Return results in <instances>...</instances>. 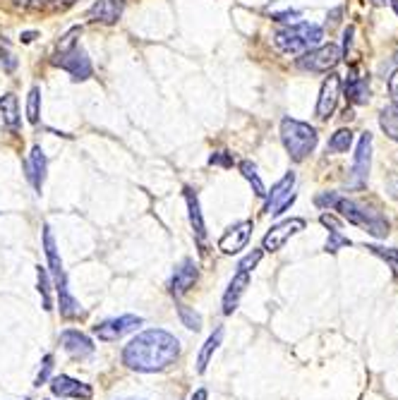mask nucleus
Returning <instances> with one entry per match:
<instances>
[{
  "label": "nucleus",
  "instance_id": "1",
  "mask_svg": "<svg viewBox=\"0 0 398 400\" xmlns=\"http://www.w3.org/2000/svg\"><path fill=\"white\" fill-rule=\"evenodd\" d=\"M180 357V340L163 329L142 331L122 347V364L142 374L168 369Z\"/></svg>",
  "mask_w": 398,
  "mask_h": 400
},
{
  "label": "nucleus",
  "instance_id": "2",
  "mask_svg": "<svg viewBox=\"0 0 398 400\" xmlns=\"http://www.w3.org/2000/svg\"><path fill=\"white\" fill-rule=\"evenodd\" d=\"M43 249H46V259H48V268L53 273L56 280V290H58V305H61V314L65 319H77L82 314L80 302L75 300V295L70 293L68 288V276H65L63 261L58 257V247H56V238L51 233L48 226H43Z\"/></svg>",
  "mask_w": 398,
  "mask_h": 400
},
{
  "label": "nucleus",
  "instance_id": "3",
  "mask_svg": "<svg viewBox=\"0 0 398 400\" xmlns=\"http://www.w3.org/2000/svg\"><path fill=\"white\" fill-rule=\"evenodd\" d=\"M322 38H324V29L319 27V24L300 22V24H293V27H288V29L276 31L273 43H276L283 53L303 56V53H308V51L315 48V46L322 43Z\"/></svg>",
  "mask_w": 398,
  "mask_h": 400
},
{
  "label": "nucleus",
  "instance_id": "4",
  "mask_svg": "<svg viewBox=\"0 0 398 400\" xmlns=\"http://www.w3.org/2000/svg\"><path fill=\"white\" fill-rule=\"evenodd\" d=\"M281 142L293 161H305L317 147V130L308 122L286 117L281 122Z\"/></svg>",
  "mask_w": 398,
  "mask_h": 400
},
{
  "label": "nucleus",
  "instance_id": "5",
  "mask_svg": "<svg viewBox=\"0 0 398 400\" xmlns=\"http://www.w3.org/2000/svg\"><path fill=\"white\" fill-rule=\"evenodd\" d=\"M334 209L348 223L365 228V231H367L370 235H375V238H387V235H389V221L384 219L382 214H377V211H372V209L360 206L357 201L341 199V196H338V201H336Z\"/></svg>",
  "mask_w": 398,
  "mask_h": 400
},
{
  "label": "nucleus",
  "instance_id": "6",
  "mask_svg": "<svg viewBox=\"0 0 398 400\" xmlns=\"http://www.w3.org/2000/svg\"><path fill=\"white\" fill-rule=\"evenodd\" d=\"M341 48L336 43H326L319 48H312L308 53H303L298 58V68L308 70V72H329L334 70L338 60H341Z\"/></svg>",
  "mask_w": 398,
  "mask_h": 400
},
{
  "label": "nucleus",
  "instance_id": "7",
  "mask_svg": "<svg viewBox=\"0 0 398 400\" xmlns=\"http://www.w3.org/2000/svg\"><path fill=\"white\" fill-rule=\"evenodd\" d=\"M142 317H137V314H122V317H115V319H106L101 321L99 326H94V336L99 340H106V343H113V340L122 338L125 333H132L142 326Z\"/></svg>",
  "mask_w": 398,
  "mask_h": 400
},
{
  "label": "nucleus",
  "instance_id": "8",
  "mask_svg": "<svg viewBox=\"0 0 398 400\" xmlns=\"http://www.w3.org/2000/svg\"><path fill=\"white\" fill-rule=\"evenodd\" d=\"M293 185H295V173H288L283 180H278L276 185L271 187V192H266V206L264 211L271 216H281L288 209L293 201H295V194H293Z\"/></svg>",
  "mask_w": 398,
  "mask_h": 400
},
{
  "label": "nucleus",
  "instance_id": "9",
  "mask_svg": "<svg viewBox=\"0 0 398 400\" xmlns=\"http://www.w3.org/2000/svg\"><path fill=\"white\" fill-rule=\"evenodd\" d=\"M370 166H372V135L365 132V135H360V142H357V149H355L353 180H350V187L353 189L365 187L367 175H370Z\"/></svg>",
  "mask_w": 398,
  "mask_h": 400
},
{
  "label": "nucleus",
  "instance_id": "10",
  "mask_svg": "<svg viewBox=\"0 0 398 400\" xmlns=\"http://www.w3.org/2000/svg\"><path fill=\"white\" fill-rule=\"evenodd\" d=\"M300 231H305L303 219H288V221L278 223V226H273L271 231L264 235L262 249H266V252H278V249L283 247L293 235H298Z\"/></svg>",
  "mask_w": 398,
  "mask_h": 400
},
{
  "label": "nucleus",
  "instance_id": "11",
  "mask_svg": "<svg viewBox=\"0 0 398 400\" xmlns=\"http://www.w3.org/2000/svg\"><path fill=\"white\" fill-rule=\"evenodd\" d=\"M51 393L58 398H77V400H91L94 398V389L84 381H77V379L68 377V374H61V377L51 379Z\"/></svg>",
  "mask_w": 398,
  "mask_h": 400
},
{
  "label": "nucleus",
  "instance_id": "12",
  "mask_svg": "<svg viewBox=\"0 0 398 400\" xmlns=\"http://www.w3.org/2000/svg\"><path fill=\"white\" fill-rule=\"evenodd\" d=\"M56 65H61L65 72H70L73 75V80H89L91 77V63L87 53L80 48V46H75L73 51H68V53H58V60Z\"/></svg>",
  "mask_w": 398,
  "mask_h": 400
},
{
  "label": "nucleus",
  "instance_id": "13",
  "mask_svg": "<svg viewBox=\"0 0 398 400\" xmlns=\"http://www.w3.org/2000/svg\"><path fill=\"white\" fill-rule=\"evenodd\" d=\"M250 235H252V221L236 223V226H231L224 235H221L219 249L224 254H238L240 249L247 247V242H250Z\"/></svg>",
  "mask_w": 398,
  "mask_h": 400
},
{
  "label": "nucleus",
  "instance_id": "14",
  "mask_svg": "<svg viewBox=\"0 0 398 400\" xmlns=\"http://www.w3.org/2000/svg\"><path fill=\"white\" fill-rule=\"evenodd\" d=\"M61 345H63V350L75 359H87L94 355V343H91V338L77 329H65L61 333Z\"/></svg>",
  "mask_w": 398,
  "mask_h": 400
},
{
  "label": "nucleus",
  "instance_id": "15",
  "mask_svg": "<svg viewBox=\"0 0 398 400\" xmlns=\"http://www.w3.org/2000/svg\"><path fill=\"white\" fill-rule=\"evenodd\" d=\"M338 94H341V77L329 75L322 84V91H319V101H317V117L319 120H329V115L336 110Z\"/></svg>",
  "mask_w": 398,
  "mask_h": 400
},
{
  "label": "nucleus",
  "instance_id": "16",
  "mask_svg": "<svg viewBox=\"0 0 398 400\" xmlns=\"http://www.w3.org/2000/svg\"><path fill=\"white\" fill-rule=\"evenodd\" d=\"M197 278H199L197 264H194L192 259H182L180 266L175 268L173 278L168 280V290H171V295H175V298H180V295H185L194 283H197Z\"/></svg>",
  "mask_w": 398,
  "mask_h": 400
},
{
  "label": "nucleus",
  "instance_id": "17",
  "mask_svg": "<svg viewBox=\"0 0 398 400\" xmlns=\"http://www.w3.org/2000/svg\"><path fill=\"white\" fill-rule=\"evenodd\" d=\"M247 285H250V273L240 271V268H238V273L233 276L231 283H228V290L224 295V314H226V317L238 310V302H240V298L245 295Z\"/></svg>",
  "mask_w": 398,
  "mask_h": 400
},
{
  "label": "nucleus",
  "instance_id": "18",
  "mask_svg": "<svg viewBox=\"0 0 398 400\" xmlns=\"http://www.w3.org/2000/svg\"><path fill=\"white\" fill-rule=\"evenodd\" d=\"M122 8H125V0H96L89 8V17L94 22L113 24L122 15Z\"/></svg>",
  "mask_w": 398,
  "mask_h": 400
},
{
  "label": "nucleus",
  "instance_id": "19",
  "mask_svg": "<svg viewBox=\"0 0 398 400\" xmlns=\"http://www.w3.org/2000/svg\"><path fill=\"white\" fill-rule=\"evenodd\" d=\"M27 178L31 182V187H34L36 192H41L43 180H46V156L41 152V147L31 149L29 161H27Z\"/></svg>",
  "mask_w": 398,
  "mask_h": 400
},
{
  "label": "nucleus",
  "instance_id": "20",
  "mask_svg": "<svg viewBox=\"0 0 398 400\" xmlns=\"http://www.w3.org/2000/svg\"><path fill=\"white\" fill-rule=\"evenodd\" d=\"M185 201H187V214H190L192 231H194V235H197L199 242H204L206 240V226H204V219H201L199 199H197V194H194L190 187H185Z\"/></svg>",
  "mask_w": 398,
  "mask_h": 400
},
{
  "label": "nucleus",
  "instance_id": "21",
  "mask_svg": "<svg viewBox=\"0 0 398 400\" xmlns=\"http://www.w3.org/2000/svg\"><path fill=\"white\" fill-rule=\"evenodd\" d=\"M224 336H226V329H224V326H219V329L204 340V345H201V350H199V357H197V374H204L206 372L209 359H211L214 352L219 350V345L224 343Z\"/></svg>",
  "mask_w": 398,
  "mask_h": 400
},
{
  "label": "nucleus",
  "instance_id": "22",
  "mask_svg": "<svg viewBox=\"0 0 398 400\" xmlns=\"http://www.w3.org/2000/svg\"><path fill=\"white\" fill-rule=\"evenodd\" d=\"M345 96H348L353 103H367L370 82L365 80V77L357 75V68L350 72V77H348V84H345Z\"/></svg>",
  "mask_w": 398,
  "mask_h": 400
},
{
  "label": "nucleus",
  "instance_id": "23",
  "mask_svg": "<svg viewBox=\"0 0 398 400\" xmlns=\"http://www.w3.org/2000/svg\"><path fill=\"white\" fill-rule=\"evenodd\" d=\"M0 115H3V122L15 132L19 127V103L15 94H5L0 96Z\"/></svg>",
  "mask_w": 398,
  "mask_h": 400
},
{
  "label": "nucleus",
  "instance_id": "24",
  "mask_svg": "<svg viewBox=\"0 0 398 400\" xmlns=\"http://www.w3.org/2000/svg\"><path fill=\"white\" fill-rule=\"evenodd\" d=\"M379 125H382L384 132H387L389 140L398 142V103H391L389 108H384V110H382V115H379Z\"/></svg>",
  "mask_w": 398,
  "mask_h": 400
},
{
  "label": "nucleus",
  "instance_id": "25",
  "mask_svg": "<svg viewBox=\"0 0 398 400\" xmlns=\"http://www.w3.org/2000/svg\"><path fill=\"white\" fill-rule=\"evenodd\" d=\"M36 278H38V293H41V302L43 310L51 312L53 310V300H51V278H48V268L36 266Z\"/></svg>",
  "mask_w": 398,
  "mask_h": 400
},
{
  "label": "nucleus",
  "instance_id": "26",
  "mask_svg": "<svg viewBox=\"0 0 398 400\" xmlns=\"http://www.w3.org/2000/svg\"><path fill=\"white\" fill-rule=\"evenodd\" d=\"M240 173H243L245 180L254 187V194H257V196H266V187H264L262 178L257 175V168H254V163L243 161V163H240Z\"/></svg>",
  "mask_w": 398,
  "mask_h": 400
},
{
  "label": "nucleus",
  "instance_id": "27",
  "mask_svg": "<svg viewBox=\"0 0 398 400\" xmlns=\"http://www.w3.org/2000/svg\"><path fill=\"white\" fill-rule=\"evenodd\" d=\"M175 310H178V317H180L185 329H190V331H199L201 329V314L199 312H194L192 307L180 305V302L175 305Z\"/></svg>",
  "mask_w": 398,
  "mask_h": 400
},
{
  "label": "nucleus",
  "instance_id": "28",
  "mask_svg": "<svg viewBox=\"0 0 398 400\" xmlns=\"http://www.w3.org/2000/svg\"><path fill=\"white\" fill-rule=\"evenodd\" d=\"M350 144H353V132H350V130H338V132H334V137L329 140V152L343 154L350 149Z\"/></svg>",
  "mask_w": 398,
  "mask_h": 400
},
{
  "label": "nucleus",
  "instance_id": "29",
  "mask_svg": "<svg viewBox=\"0 0 398 400\" xmlns=\"http://www.w3.org/2000/svg\"><path fill=\"white\" fill-rule=\"evenodd\" d=\"M372 254H377L379 259H384L387 264L394 268V273L398 276V249L396 247H379V245H370L367 247Z\"/></svg>",
  "mask_w": 398,
  "mask_h": 400
},
{
  "label": "nucleus",
  "instance_id": "30",
  "mask_svg": "<svg viewBox=\"0 0 398 400\" xmlns=\"http://www.w3.org/2000/svg\"><path fill=\"white\" fill-rule=\"evenodd\" d=\"M350 245H353V242L345 238L341 231H329V240H326V247H324V249H326L329 254H336L341 247H350Z\"/></svg>",
  "mask_w": 398,
  "mask_h": 400
},
{
  "label": "nucleus",
  "instance_id": "31",
  "mask_svg": "<svg viewBox=\"0 0 398 400\" xmlns=\"http://www.w3.org/2000/svg\"><path fill=\"white\" fill-rule=\"evenodd\" d=\"M38 106H41V94H38V89L34 87L29 91V98H27V117L31 125L38 122Z\"/></svg>",
  "mask_w": 398,
  "mask_h": 400
},
{
  "label": "nucleus",
  "instance_id": "32",
  "mask_svg": "<svg viewBox=\"0 0 398 400\" xmlns=\"http://www.w3.org/2000/svg\"><path fill=\"white\" fill-rule=\"evenodd\" d=\"M53 362H56V357H53V355H46V357H43V362H41V369H38L36 379H34V386H41V384H46V381H48L51 372H53Z\"/></svg>",
  "mask_w": 398,
  "mask_h": 400
},
{
  "label": "nucleus",
  "instance_id": "33",
  "mask_svg": "<svg viewBox=\"0 0 398 400\" xmlns=\"http://www.w3.org/2000/svg\"><path fill=\"white\" fill-rule=\"evenodd\" d=\"M262 257H264V249H254V252H250V254H247L245 259H240L238 268H240V271H247V273H250L252 268L257 266L259 261H262Z\"/></svg>",
  "mask_w": 398,
  "mask_h": 400
},
{
  "label": "nucleus",
  "instance_id": "34",
  "mask_svg": "<svg viewBox=\"0 0 398 400\" xmlns=\"http://www.w3.org/2000/svg\"><path fill=\"white\" fill-rule=\"evenodd\" d=\"M77 36H80V29H73L70 34H65L61 38V43H58V53H68V51H73L77 46Z\"/></svg>",
  "mask_w": 398,
  "mask_h": 400
},
{
  "label": "nucleus",
  "instance_id": "35",
  "mask_svg": "<svg viewBox=\"0 0 398 400\" xmlns=\"http://www.w3.org/2000/svg\"><path fill=\"white\" fill-rule=\"evenodd\" d=\"M209 163H211V166H224V168H228V166H233V159H231V154L228 152H216L211 156V159H209Z\"/></svg>",
  "mask_w": 398,
  "mask_h": 400
},
{
  "label": "nucleus",
  "instance_id": "36",
  "mask_svg": "<svg viewBox=\"0 0 398 400\" xmlns=\"http://www.w3.org/2000/svg\"><path fill=\"white\" fill-rule=\"evenodd\" d=\"M338 201V194L336 192H324L317 196V206H326V209H334Z\"/></svg>",
  "mask_w": 398,
  "mask_h": 400
},
{
  "label": "nucleus",
  "instance_id": "37",
  "mask_svg": "<svg viewBox=\"0 0 398 400\" xmlns=\"http://www.w3.org/2000/svg\"><path fill=\"white\" fill-rule=\"evenodd\" d=\"M389 94L394 96V103H398V70L391 75V80H389Z\"/></svg>",
  "mask_w": 398,
  "mask_h": 400
},
{
  "label": "nucleus",
  "instance_id": "38",
  "mask_svg": "<svg viewBox=\"0 0 398 400\" xmlns=\"http://www.w3.org/2000/svg\"><path fill=\"white\" fill-rule=\"evenodd\" d=\"M387 189H389V194L398 201V173H394V175H391V178H389Z\"/></svg>",
  "mask_w": 398,
  "mask_h": 400
},
{
  "label": "nucleus",
  "instance_id": "39",
  "mask_svg": "<svg viewBox=\"0 0 398 400\" xmlns=\"http://www.w3.org/2000/svg\"><path fill=\"white\" fill-rule=\"evenodd\" d=\"M353 34H355V29H353V27H348V29L343 31V38H345V41H343V53H345V56H348L350 43H353Z\"/></svg>",
  "mask_w": 398,
  "mask_h": 400
},
{
  "label": "nucleus",
  "instance_id": "40",
  "mask_svg": "<svg viewBox=\"0 0 398 400\" xmlns=\"http://www.w3.org/2000/svg\"><path fill=\"white\" fill-rule=\"evenodd\" d=\"M295 17H298V12H281V15H273V19H278V22H293Z\"/></svg>",
  "mask_w": 398,
  "mask_h": 400
},
{
  "label": "nucleus",
  "instance_id": "41",
  "mask_svg": "<svg viewBox=\"0 0 398 400\" xmlns=\"http://www.w3.org/2000/svg\"><path fill=\"white\" fill-rule=\"evenodd\" d=\"M190 400H209V391L206 389H197L190 396Z\"/></svg>",
  "mask_w": 398,
  "mask_h": 400
},
{
  "label": "nucleus",
  "instance_id": "42",
  "mask_svg": "<svg viewBox=\"0 0 398 400\" xmlns=\"http://www.w3.org/2000/svg\"><path fill=\"white\" fill-rule=\"evenodd\" d=\"M19 5H22V8H38V5H41V0H17Z\"/></svg>",
  "mask_w": 398,
  "mask_h": 400
},
{
  "label": "nucleus",
  "instance_id": "43",
  "mask_svg": "<svg viewBox=\"0 0 398 400\" xmlns=\"http://www.w3.org/2000/svg\"><path fill=\"white\" fill-rule=\"evenodd\" d=\"M391 5H394V10L398 12V0H391Z\"/></svg>",
  "mask_w": 398,
  "mask_h": 400
},
{
  "label": "nucleus",
  "instance_id": "44",
  "mask_svg": "<svg viewBox=\"0 0 398 400\" xmlns=\"http://www.w3.org/2000/svg\"><path fill=\"white\" fill-rule=\"evenodd\" d=\"M56 3H61V0H56ZM63 3H68V5H70V3H73V0H63Z\"/></svg>",
  "mask_w": 398,
  "mask_h": 400
},
{
  "label": "nucleus",
  "instance_id": "45",
  "mask_svg": "<svg viewBox=\"0 0 398 400\" xmlns=\"http://www.w3.org/2000/svg\"><path fill=\"white\" fill-rule=\"evenodd\" d=\"M375 3H377V5H384V0H375Z\"/></svg>",
  "mask_w": 398,
  "mask_h": 400
},
{
  "label": "nucleus",
  "instance_id": "46",
  "mask_svg": "<svg viewBox=\"0 0 398 400\" xmlns=\"http://www.w3.org/2000/svg\"><path fill=\"white\" fill-rule=\"evenodd\" d=\"M396 63H398V56H396Z\"/></svg>",
  "mask_w": 398,
  "mask_h": 400
},
{
  "label": "nucleus",
  "instance_id": "47",
  "mask_svg": "<svg viewBox=\"0 0 398 400\" xmlns=\"http://www.w3.org/2000/svg\"><path fill=\"white\" fill-rule=\"evenodd\" d=\"M0 58H3V53H0Z\"/></svg>",
  "mask_w": 398,
  "mask_h": 400
},
{
  "label": "nucleus",
  "instance_id": "48",
  "mask_svg": "<svg viewBox=\"0 0 398 400\" xmlns=\"http://www.w3.org/2000/svg\"><path fill=\"white\" fill-rule=\"evenodd\" d=\"M24 400H29V398H24Z\"/></svg>",
  "mask_w": 398,
  "mask_h": 400
}]
</instances>
